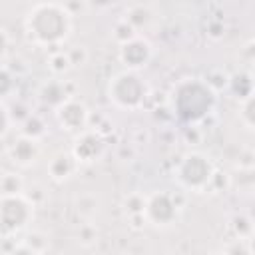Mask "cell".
I'll return each instance as SVG.
<instances>
[{
    "mask_svg": "<svg viewBox=\"0 0 255 255\" xmlns=\"http://www.w3.org/2000/svg\"><path fill=\"white\" fill-rule=\"evenodd\" d=\"M24 30L30 42L36 46L58 50L72 32V16L66 12L64 4L40 2L28 10L24 18Z\"/></svg>",
    "mask_w": 255,
    "mask_h": 255,
    "instance_id": "1",
    "label": "cell"
},
{
    "mask_svg": "<svg viewBox=\"0 0 255 255\" xmlns=\"http://www.w3.org/2000/svg\"><path fill=\"white\" fill-rule=\"evenodd\" d=\"M173 114L185 122L195 124L205 120L215 108V92L203 80H181L173 90Z\"/></svg>",
    "mask_w": 255,
    "mask_h": 255,
    "instance_id": "2",
    "label": "cell"
},
{
    "mask_svg": "<svg viewBox=\"0 0 255 255\" xmlns=\"http://www.w3.org/2000/svg\"><path fill=\"white\" fill-rule=\"evenodd\" d=\"M147 96L149 90L137 72L122 70L108 82V98L120 110H137Z\"/></svg>",
    "mask_w": 255,
    "mask_h": 255,
    "instance_id": "3",
    "label": "cell"
},
{
    "mask_svg": "<svg viewBox=\"0 0 255 255\" xmlns=\"http://www.w3.org/2000/svg\"><path fill=\"white\" fill-rule=\"evenodd\" d=\"M215 173L213 161L201 153V151H189L185 153L177 167H175V179L183 189L189 191H205L211 177Z\"/></svg>",
    "mask_w": 255,
    "mask_h": 255,
    "instance_id": "4",
    "label": "cell"
},
{
    "mask_svg": "<svg viewBox=\"0 0 255 255\" xmlns=\"http://www.w3.org/2000/svg\"><path fill=\"white\" fill-rule=\"evenodd\" d=\"M34 203L26 197V193L18 195H0V231L10 237L32 221Z\"/></svg>",
    "mask_w": 255,
    "mask_h": 255,
    "instance_id": "5",
    "label": "cell"
},
{
    "mask_svg": "<svg viewBox=\"0 0 255 255\" xmlns=\"http://www.w3.org/2000/svg\"><path fill=\"white\" fill-rule=\"evenodd\" d=\"M181 205L169 191H153L145 195L143 219L153 227H169L177 221Z\"/></svg>",
    "mask_w": 255,
    "mask_h": 255,
    "instance_id": "6",
    "label": "cell"
},
{
    "mask_svg": "<svg viewBox=\"0 0 255 255\" xmlns=\"http://www.w3.org/2000/svg\"><path fill=\"white\" fill-rule=\"evenodd\" d=\"M151 56H153V48H151L149 40L141 34L120 44V48H118V58L129 72H137V70L145 68L149 64Z\"/></svg>",
    "mask_w": 255,
    "mask_h": 255,
    "instance_id": "7",
    "label": "cell"
},
{
    "mask_svg": "<svg viewBox=\"0 0 255 255\" xmlns=\"http://www.w3.org/2000/svg\"><path fill=\"white\" fill-rule=\"evenodd\" d=\"M104 149H106L104 135H100L96 129H84L76 135L70 153L76 159V163L82 165V163H94L96 159H100L104 155Z\"/></svg>",
    "mask_w": 255,
    "mask_h": 255,
    "instance_id": "8",
    "label": "cell"
},
{
    "mask_svg": "<svg viewBox=\"0 0 255 255\" xmlns=\"http://www.w3.org/2000/svg\"><path fill=\"white\" fill-rule=\"evenodd\" d=\"M56 120L60 124L62 129L66 131H84L88 129L90 124V112L86 108L84 102L76 100V98H68L58 110H56Z\"/></svg>",
    "mask_w": 255,
    "mask_h": 255,
    "instance_id": "9",
    "label": "cell"
},
{
    "mask_svg": "<svg viewBox=\"0 0 255 255\" xmlns=\"http://www.w3.org/2000/svg\"><path fill=\"white\" fill-rule=\"evenodd\" d=\"M40 141L26 137V135H18L10 147H8V155L12 159V163H16L18 167H30L40 159Z\"/></svg>",
    "mask_w": 255,
    "mask_h": 255,
    "instance_id": "10",
    "label": "cell"
},
{
    "mask_svg": "<svg viewBox=\"0 0 255 255\" xmlns=\"http://www.w3.org/2000/svg\"><path fill=\"white\" fill-rule=\"evenodd\" d=\"M76 169H78V163L70 151H58L48 161V175L58 183L70 179L76 173Z\"/></svg>",
    "mask_w": 255,
    "mask_h": 255,
    "instance_id": "11",
    "label": "cell"
},
{
    "mask_svg": "<svg viewBox=\"0 0 255 255\" xmlns=\"http://www.w3.org/2000/svg\"><path fill=\"white\" fill-rule=\"evenodd\" d=\"M38 98H40V102L44 106H50V108L58 110L68 98H72V94L68 92L66 82H62V80H48V82H44L40 86Z\"/></svg>",
    "mask_w": 255,
    "mask_h": 255,
    "instance_id": "12",
    "label": "cell"
},
{
    "mask_svg": "<svg viewBox=\"0 0 255 255\" xmlns=\"http://www.w3.org/2000/svg\"><path fill=\"white\" fill-rule=\"evenodd\" d=\"M122 18L139 34V30H143V28H147V26L151 24V20H153V10H151L149 4L137 2V4H129V6L126 8V12H124Z\"/></svg>",
    "mask_w": 255,
    "mask_h": 255,
    "instance_id": "13",
    "label": "cell"
},
{
    "mask_svg": "<svg viewBox=\"0 0 255 255\" xmlns=\"http://www.w3.org/2000/svg\"><path fill=\"white\" fill-rule=\"evenodd\" d=\"M227 86H231V90L237 94V98L241 102L253 96V82H251V74H247V72H239V74L231 76Z\"/></svg>",
    "mask_w": 255,
    "mask_h": 255,
    "instance_id": "14",
    "label": "cell"
},
{
    "mask_svg": "<svg viewBox=\"0 0 255 255\" xmlns=\"http://www.w3.org/2000/svg\"><path fill=\"white\" fill-rule=\"evenodd\" d=\"M24 193V179L20 173L6 171L0 175V195H18Z\"/></svg>",
    "mask_w": 255,
    "mask_h": 255,
    "instance_id": "15",
    "label": "cell"
},
{
    "mask_svg": "<svg viewBox=\"0 0 255 255\" xmlns=\"http://www.w3.org/2000/svg\"><path fill=\"white\" fill-rule=\"evenodd\" d=\"M44 133H46V122L38 114H28V118L22 122V135L40 141Z\"/></svg>",
    "mask_w": 255,
    "mask_h": 255,
    "instance_id": "16",
    "label": "cell"
},
{
    "mask_svg": "<svg viewBox=\"0 0 255 255\" xmlns=\"http://www.w3.org/2000/svg\"><path fill=\"white\" fill-rule=\"evenodd\" d=\"M22 243L28 249H32L36 255H44L48 251V247H50V239L42 231H30V233H26V237L22 239Z\"/></svg>",
    "mask_w": 255,
    "mask_h": 255,
    "instance_id": "17",
    "label": "cell"
},
{
    "mask_svg": "<svg viewBox=\"0 0 255 255\" xmlns=\"http://www.w3.org/2000/svg\"><path fill=\"white\" fill-rule=\"evenodd\" d=\"M48 68L52 70V74H56V76H60V74H66L70 68H72V64H70V58H68V52L66 50H54L52 54H50V58H48Z\"/></svg>",
    "mask_w": 255,
    "mask_h": 255,
    "instance_id": "18",
    "label": "cell"
},
{
    "mask_svg": "<svg viewBox=\"0 0 255 255\" xmlns=\"http://www.w3.org/2000/svg\"><path fill=\"white\" fill-rule=\"evenodd\" d=\"M231 229L235 233L237 239H251V233H253V223L247 215L239 213L231 219Z\"/></svg>",
    "mask_w": 255,
    "mask_h": 255,
    "instance_id": "19",
    "label": "cell"
},
{
    "mask_svg": "<svg viewBox=\"0 0 255 255\" xmlns=\"http://www.w3.org/2000/svg\"><path fill=\"white\" fill-rule=\"evenodd\" d=\"M143 207H145V195L143 193H129L126 199H124V209L129 217H135V215H143Z\"/></svg>",
    "mask_w": 255,
    "mask_h": 255,
    "instance_id": "20",
    "label": "cell"
},
{
    "mask_svg": "<svg viewBox=\"0 0 255 255\" xmlns=\"http://www.w3.org/2000/svg\"><path fill=\"white\" fill-rule=\"evenodd\" d=\"M112 36H114V40H116L118 44H124V42H128V40H131L133 36H137V32H135L124 18H120V20L114 24Z\"/></svg>",
    "mask_w": 255,
    "mask_h": 255,
    "instance_id": "21",
    "label": "cell"
},
{
    "mask_svg": "<svg viewBox=\"0 0 255 255\" xmlns=\"http://www.w3.org/2000/svg\"><path fill=\"white\" fill-rule=\"evenodd\" d=\"M223 255H251V243L249 239H233L225 245Z\"/></svg>",
    "mask_w": 255,
    "mask_h": 255,
    "instance_id": "22",
    "label": "cell"
},
{
    "mask_svg": "<svg viewBox=\"0 0 255 255\" xmlns=\"http://www.w3.org/2000/svg\"><path fill=\"white\" fill-rule=\"evenodd\" d=\"M239 120L247 129H253V96L241 102V110H239Z\"/></svg>",
    "mask_w": 255,
    "mask_h": 255,
    "instance_id": "23",
    "label": "cell"
},
{
    "mask_svg": "<svg viewBox=\"0 0 255 255\" xmlns=\"http://www.w3.org/2000/svg\"><path fill=\"white\" fill-rule=\"evenodd\" d=\"M14 90V76L6 66H0V98L8 96Z\"/></svg>",
    "mask_w": 255,
    "mask_h": 255,
    "instance_id": "24",
    "label": "cell"
},
{
    "mask_svg": "<svg viewBox=\"0 0 255 255\" xmlns=\"http://www.w3.org/2000/svg\"><path fill=\"white\" fill-rule=\"evenodd\" d=\"M66 52H68V58H70L72 68H74V66H82V64H86V60H88V52H86V48H82V46H74L72 50H66Z\"/></svg>",
    "mask_w": 255,
    "mask_h": 255,
    "instance_id": "25",
    "label": "cell"
},
{
    "mask_svg": "<svg viewBox=\"0 0 255 255\" xmlns=\"http://www.w3.org/2000/svg\"><path fill=\"white\" fill-rule=\"evenodd\" d=\"M227 185H229V175H227V173H221V171H217V169H215V173H213V177H211V181H209L207 189L223 191Z\"/></svg>",
    "mask_w": 255,
    "mask_h": 255,
    "instance_id": "26",
    "label": "cell"
},
{
    "mask_svg": "<svg viewBox=\"0 0 255 255\" xmlns=\"http://www.w3.org/2000/svg\"><path fill=\"white\" fill-rule=\"evenodd\" d=\"M10 124H12V118H10V108L0 102V137H4L10 129Z\"/></svg>",
    "mask_w": 255,
    "mask_h": 255,
    "instance_id": "27",
    "label": "cell"
},
{
    "mask_svg": "<svg viewBox=\"0 0 255 255\" xmlns=\"http://www.w3.org/2000/svg\"><path fill=\"white\" fill-rule=\"evenodd\" d=\"M96 237H98V231H96L94 225H84V227L80 229V233H78V239H80L84 245H92V243L96 241Z\"/></svg>",
    "mask_w": 255,
    "mask_h": 255,
    "instance_id": "28",
    "label": "cell"
},
{
    "mask_svg": "<svg viewBox=\"0 0 255 255\" xmlns=\"http://www.w3.org/2000/svg\"><path fill=\"white\" fill-rule=\"evenodd\" d=\"M4 255H36V253H34L32 249H28V247H26V245L20 241V243H16L12 249H8Z\"/></svg>",
    "mask_w": 255,
    "mask_h": 255,
    "instance_id": "29",
    "label": "cell"
},
{
    "mask_svg": "<svg viewBox=\"0 0 255 255\" xmlns=\"http://www.w3.org/2000/svg\"><path fill=\"white\" fill-rule=\"evenodd\" d=\"M8 46H10V38H8L6 30L0 26V60H4V56L8 52Z\"/></svg>",
    "mask_w": 255,
    "mask_h": 255,
    "instance_id": "30",
    "label": "cell"
},
{
    "mask_svg": "<svg viewBox=\"0 0 255 255\" xmlns=\"http://www.w3.org/2000/svg\"><path fill=\"white\" fill-rule=\"evenodd\" d=\"M213 255H223V253H213Z\"/></svg>",
    "mask_w": 255,
    "mask_h": 255,
    "instance_id": "31",
    "label": "cell"
}]
</instances>
